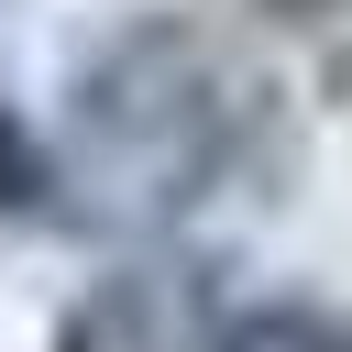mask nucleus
Returning a JSON list of instances; mask_svg holds the SVG:
<instances>
[{"instance_id":"obj_4","label":"nucleus","mask_w":352,"mask_h":352,"mask_svg":"<svg viewBox=\"0 0 352 352\" xmlns=\"http://www.w3.org/2000/svg\"><path fill=\"white\" fill-rule=\"evenodd\" d=\"M0 209H44V154L22 143L11 110H0Z\"/></svg>"},{"instance_id":"obj_1","label":"nucleus","mask_w":352,"mask_h":352,"mask_svg":"<svg viewBox=\"0 0 352 352\" xmlns=\"http://www.w3.org/2000/svg\"><path fill=\"white\" fill-rule=\"evenodd\" d=\"M77 176L110 220H176L198 209L264 132V77L198 33V22H121L77 66Z\"/></svg>"},{"instance_id":"obj_2","label":"nucleus","mask_w":352,"mask_h":352,"mask_svg":"<svg viewBox=\"0 0 352 352\" xmlns=\"http://www.w3.org/2000/svg\"><path fill=\"white\" fill-rule=\"evenodd\" d=\"M55 352H220V319L187 264H121L55 319Z\"/></svg>"},{"instance_id":"obj_3","label":"nucleus","mask_w":352,"mask_h":352,"mask_svg":"<svg viewBox=\"0 0 352 352\" xmlns=\"http://www.w3.org/2000/svg\"><path fill=\"white\" fill-rule=\"evenodd\" d=\"M220 352H352V319L330 308H253L220 330Z\"/></svg>"}]
</instances>
